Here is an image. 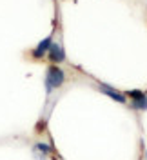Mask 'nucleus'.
I'll return each mask as SVG.
<instances>
[{
  "label": "nucleus",
  "instance_id": "423d86ee",
  "mask_svg": "<svg viewBox=\"0 0 147 160\" xmlns=\"http://www.w3.org/2000/svg\"><path fill=\"white\" fill-rule=\"evenodd\" d=\"M145 95V91H142V89H127L125 91V97L131 100H138V98H142Z\"/></svg>",
  "mask_w": 147,
  "mask_h": 160
},
{
  "label": "nucleus",
  "instance_id": "39448f33",
  "mask_svg": "<svg viewBox=\"0 0 147 160\" xmlns=\"http://www.w3.org/2000/svg\"><path fill=\"white\" fill-rule=\"evenodd\" d=\"M129 106H131V109H135V111H147V95H144L142 98H138V100H131Z\"/></svg>",
  "mask_w": 147,
  "mask_h": 160
},
{
  "label": "nucleus",
  "instance_id": "0eeeda50",
  "mask_svg": "<svg viewBox=\"0 0 147 160\" xmlns=\"http://www.w3.org/2000/svg\"><path fill=\"white\" fill-rule=\"evenodd\" d=\"M35 149L40 151V153H44V155H49V153L53 151V148H51V146H47V144H42V142H40V144H37V146H35Z\"/></svg>",
  "mask_w": 147,
  "mask_h": 160
},
{
  "label": "nucleus",
  "instance_id": "f257e3e1",
  "mask_svg": "<svg viewBox=\"0 0 147 160\" xmlns=\"http://www.w3.org/2000/svg\"><path fill=\"white\" fill-rule=\"evenodd\" d=\"M64 82H66V71L62 69V68H58V66H55V64H51L47 69H46V80H44L46 93L51 95L55 89L62 88Z\"/></svg>",
  "mask_w": 147,
  "mask_h": 160
},
{
  "label": "nucleus",
  "instance_id": "f03ea898",
  "mask_svg": "<svg viewBox=\"0 0 147 160\" xmlns=\"http://www.w3.org/2000/svg\"><path fill=\"white\" fill-rule=\"evenodd\" d=\"M98 91H100L102 95L109 97L111 100L118 102V104H127V97H125V93L115 89V88H111V86H107V84H98Z\"/></svg>",
  "mask_w": 147,
  "mask_h": 160
},
{
  "label": "nucleus",
  "instance_id": "7ed1b4c3",
  "mask_svg": "<svg viewBox=\"0 0 147 160\" xmlns=\"http://www.w3.org/2000/svg\"><path fill=\"white\" fill-rule=\"evenodd\" d=\"M47 58H49V62L55 64V66L66 62V51H64V48L60 46L58 42L53 40V44H51V48H49V51H47Z\"/></svg>",
  "mask_w": 147,
  "mask_h": 160
},
{
  "label": "nucleus",
  "instance_id": "20e7f679",
  "mask_svg": "<svg viewBox=\"0 0 147 160\" xmlns=\"http://www.w3.org/2000/svg\"><path fill=\"white\" fill-rule=\"evenodd\" d=\"M51 44H53V35L42 38L38 42V46L31 51V57H33L35 60H42L44 57H47V51H49V48H51Z\"/></svg>",
  "mask_w": 147,
  "mask_h": 160
},
{
  "label": "nucleus",
  "instance_id": "6e6552de",
  "mask_svg": "<svg viewBox=\"0 0 147 160\" xmlns=\"http://www.w3.org/2000/svg\"><path fill=\"white\" fill-rule=\"evenodd\" d=\"M145 158H147V151H145Z\"/></svg>",
  "mask_w": 147,
  "mask_h": 160
}]
</instances>
